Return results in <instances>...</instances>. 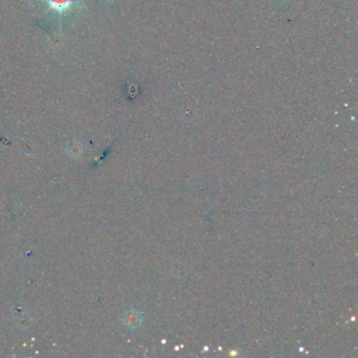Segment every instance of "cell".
Listing matches in <instances>:
<instances>
[{"label":"cell","instance_id":"1","mask_svg":"<svg viewBox=\"0 0 358 358\" xmlns=\"http://www.w3.org/2000/svg\"><path fill=\"white\" fill-rule=\"evenodd\" d=\"M47 2L56 11H64L71 6L73 0H47Z\"/></svg>","mask_w":358,"mask_h":358}]
</instances>
